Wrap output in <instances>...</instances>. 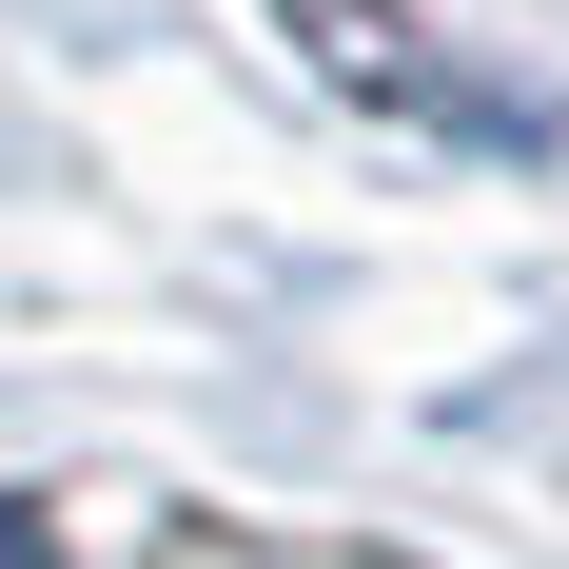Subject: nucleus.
Wrapping results in <instances>:
<instances>
[{
	"mask_svg": "<svg viewBox=\"0 0 569 569\" xmlns=\"http://www.w3.org/2000/svg\"><path fill=\"white\" fill-rule=\"evenodd\" d=\"M0 569H59V530H40V511H0Z\"/></svg>",
	"mask_w": 569,
	"mask_h": 569,
	"instance_id": "nucleus-1",
	"label": "nucleus"
}]
</instances>
